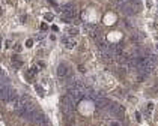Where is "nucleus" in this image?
<instances>
[{"label":"nucleus","instance_id":"nucleus-1","mask_svg":"<svg viewBox=\"0 0 158 126\" xmlns=\"http://www.w3.org/2000/svg\"><path fill=\"white\" fill-rule=\"evenodd\" d=\"M75 104H77V102H75L74 99H71L68 95L63 96V98H62V111L65 113L66 116H71L72 111L75 110Z\"/></svg>","mask_w":158,"mask_h":126},{"label":"nucleus","instance_id":"nucleus-2","mask_svg":"<svg viewBox=\"0 0 158 126\" xmlns=\"http://www.w3.org/2000/svg\"><path fill=\"white\" fill-rule=\"evenodd\" d=\"M57 77H59L60 80H68V78H71V72H69V69H68L66 65H59V68H57Z\"/></svg>","mask_w":158,"mask_h":126},{"label":"nucleus","instance_id":"nucleus-3","mask_svg":"<svg viewBox=\"0 0 158 126\" xmlns=\"http://www.w3.org/2000/svg\"><path fill=\"white\" fill-rule=\"evenodd\" d=\"M110 111H112V114L116 116V117H124V114H125L124 107H122V105H117V104H112Z\"/></svg>","mask_w":158,"mask_h":126},{"label":"nucleus","instance_id":"nucleus-4","mask_svg":"<svg viewBox=\"0 0 158 126\" xmlns=\"http://www.w3.org/2000/svg\"><path fill=\"white\" fill-rule=\"evenodd\" d=\"M95 104H96V108H104V107H107V105H110V101L105 99V98H102V96H100V98L95 99Z\"/></svg>","mask_w":158,"mask_h":126},{"label":"nucleus","instance_id":"nucleus-5","mask_svg":"<svg viewBox=\"0 0 158 126\" xmlns=\"http://www.w3.org/2000/svg\"><path fill=\"white\" fill-rule=\"evenodd\" d=\"M62 42H63V45L68 48V50H72L75 45H77V42L74 41V39H69V38H63L62 39Z\"/></svg>","mask_w":158,"mask_h":126},{"label":"nucleus","instance_id":"nucleus-6","mask_svg":"<svg viewBox=\"0 0 158 126\" xmlns=\"http://www.w3.org/2000/svg\"><path fill=\"white\" fill-rule=\"evenodd\" d=\"M77 35H78V29H75V27H74V29H72V27L68 29V36H69V38H74V36H77Z\"/></svg>","mask_w":158,"mask_h":126},{"label":"nucleus","instance_id":"nucleus-7","mask_svg":"<svg viewBox=\"0 0 158 126\" xmlns=\"http://www.w3.org/2000/svg\"><path fill=\"white\" fill-rule=\"evenodd\" d=\"M12 63H14V66H15V68H21V65H23V62H21V60H18V57H17V56L12 57Z\"/></svg>","mask_w":158,"mask_h":126},{"label":"nucleus","instance_id":"nucleus-8","mask_svg":"<svg viewBox=\"0 0 158 126\" xmlns=\"http://www.w3.org/2000/svg\"><path fill=\"white\" fill-rule=\"evenodd\" d=\"M152 110H154V104H152V102H149V104H148V111H146V117H149V116H151Z\"/></svg>","mask_w":158,"mask_h":126},{"label":"nucleus","instance_id":"nucleus-9","mask_svg":"<svg viewBox=\"0 0 158 126\" xmlns=\"http://www.w3.org/2000/svg\"><path fill=\"white\" fill-rule=\"evenodd\" d=\"M108 126H122V125H120V122H117V120H112L110 123H108Z\"/></svg>","mask_w":158,"mask_h":126},{"label":"nucleus","instance_id":"nucleus-10","mask_svg":"<svg viewBox=\"0 0 158 126\" xmlns=\"http://www.w3.org/2000/svg\"><path fill=\"white\" fill-rule=\"evenodd\" d=\"M44 18H45L47 21H51V20H53V14H45Z\"/></svg>","mask_w":158,"mask_h":126},{"label":"nucleus","instance_id":"nucleus-11","mask_svg":"<svg viewBox=\"0 0 158 126\" xmlns=\"http://www.w3.org/2000/svg\"><path fill=\"white\" fill-rule=\"evenodd\" d=\"M36 92H39L41 96H44V90H42V87L41 86H36Z\"/></svg>","mask_w":158,"mask_h":126},{"label":"nucleus","instance_id":"nucleus-12","mask_svg":"<svg viewBox=\"0 0 158 126\" xmlns=\"http://www.w3.org/2000/svg\"><path fill=\"white\" fill-rule=\"evenodd\" d=\"M26 47H27V48H30V47H33V41H32V39H29V41L26 42Z\"/></svg>","mask_w":158,"mask_h":126},{"label":"nucleus","instance_id":"nucleus-13","mask_svg":"<svg viewBox=\"0 0 158 126\" xmlns=\"http://www.w3.org/2000/svg\"><path fill=\"white\" fill-rule=\"evenodd\" d=\"M8 5H15V0H6Z\"/></svg>","mask_w":158,"mask_h":126},{"label":"nucleus","instance_id":"nucleus-14","mask_svg":"<svg viewBox=\"0 0 158 126\" xmlns=\"http://www.w3.org/2000/svg\"><path fill=\"white\" fill-rule=\"evenodd\" d=\"M41 29H42V30H47V29H48V27H47V24H42V26H41Z\"/></svg>","mask_w":158,"mask_h":126},{"label":"nucleus","instance_id":"nucleus-15","mask_svg":"<svg viewBox=\"0 0 158 126\" xmlns=\"http://www.w3.org/2000/svg\"><path fill=\"white\" fill-rule=\"evenodd\" d=\"M157 50H158V45H157Z\"/></svg>","mask_w":158,"mask_h":126},{"label":"nucleus","instance_id":"nucleus-16","mask_svg":"<svg viewBox=\"0 0 158 126\" xmlns=\"http://www.w3.org/2000/svg\"><path fill=\"white\" fill-rule=\"evenodd\" d=\"M0 39H2V38H0Z\"/></svg>","mask_w":158,"mask_h":126}]
</instances>
